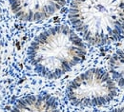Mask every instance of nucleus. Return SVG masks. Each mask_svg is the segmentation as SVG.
Listing matches in <instances>:
<instances>
[{"instance_id": "f257e3e1", "label": "nucleus", "mask_w": 124, "mask_h": 112, "mask_svg": "<svg viewBox=\"0 0 124 112\" xmlns=\"http://www.w3.org/2000/svg\"><path fill=\"white\" fill-rule=\"evenodd\" d=\"M86 56L82 39L67 26H55L37 35L28 50L32 67L40 76L57 79Z\"/></svg>"}, {"instance_id": "f03ea898", "label": "nucleus", "mask_w": 124, "mask_h": 112, "mask_svg": "<svg viewBox=\"0 0 124 112\" xmlns=\"http://www.w3.org/2000/svg\"><path fill=\"white\" fill-rule=\"evenodd\" d=\"M70 21L93 46H104L124 37V0H73Z\"/></svg>"}, {"instance_id": "7ed1b4c3", "label": "nucleus", "mask_w": 124, "mask_h": 112, "mask_svg": "<svg viewBox=\"0 0 124 112\" xmlns=\"http://www.w3.org/2000/svg\"><path fill=\"white\" fill-rule=\"evenodd\" d=\"M117 93L112 76L101 68H92L72 81L66 94L68 100L77 106H101L110 103Z\"/></svg>"}, {"instance_id": "20e7f679", "label": "nucleus", "mask_w": 124, "mask_h": 112, "mask_svg": "<svg viewBox=\"0 0 124 112\" xmlns=\"http://www.w3.org/2000/svg\"><path fill=\"white\" fill-rule=\"evenodd\" d=\"M14 14L22 21L37 22L54 15L66 0H9Z\"/></svg>"}, {"instance_id": "39448f33", "label": "nucleus", "mask_w": 124, "mask_h": 112, "mask_svg": "<svg viewBox=\"0 0 124 112\" xmlns=\"http://www.w3.org/2000/svg\"><path fill=\"white\" fill-rule=\"evenodd\" d=\"M11 112H60V110L54 97L48 93H38L20 99Z\"/></svg>"}, {"instance_id": "423d86ee", "label": "nucleus", "mask_w": 124, "mask_h": 112, "mask_svg": "<svg viewBox=\"0 0 124 112\" xmlns=\"http://www.w3.org/2000/svg\"><path fill=\"white\" fill-rule=\"evenodd\" d=\"M110 72L113 80L124 89V48L116 52L110 59Z\"/></svg>"}, {"instance_id": "0eeeda50", "label": "nucleus", "mask_w": 124, "mask_h": 112, "mask_svg": "<svg viewBox=\"0 0 124 112\" xmlns=\"http://www.w3.org/2000/svg\"><path fill=\"white\" fill-rule=\"evenodd\" d=\"M1 62H2V57H1V47H0V67H1Z\"/></svg>"}]
</instances>
